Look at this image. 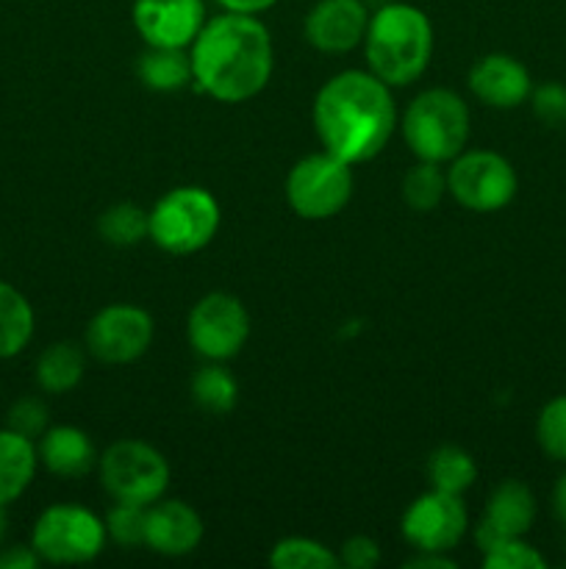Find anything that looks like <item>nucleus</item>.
<instances>
[{
	"mask_svg": "<svg viewBox=\"0 0 566 569\" xmlns=\"http://www.w3.org/2000/svg\"><path fill=\"white\" fill-rule=\"evenodd\" d=\"M322 148L347 164L383 153L397 128L392 87L370 70H344L320 87L311 109Z\"/></svg>",
	"mask_w": 566,
	"mask_h": 569,
	"instance_id": "obj_1",
	"label": "nucleus"
},
{
	"mask_svg": "<svg viewBox=\"0 0 566 569\" xmlns=\"http://www.w3.org/2000/svg\"><path fill=\"white\" fill-rule=\"evenodd\" d=\"M189 59L200 92L220 103H244L270 83L275 48L259 17L222 11L200 28Z\"/></svg>",
	"mask_w": 566,
	"mask_h": 569,
	"instance_id": "obj_2",
	"label": "nucleus"
},
{
	"mask_svg": "<svg viewBox=\"0 0 566 569\" xmlns=\"http://www.w3.org/2000/svg\"><path fill=\"white\" fill-rule=\"evenodd\" d=\"M361 44L370 72L392 89L408 87L431 64L433 26L422 9L392 0L372 11Z\"/></svg>",
	"mask_w": 566,
	"mask_h": 569,
	"instance_id": "obj_3",
	"label": "nucleus"
},
{
	"mask_svg": "<svg viewBox=\"0 0 566 569\" xmlns=\"http://www.w3.org/2000/svg\"><path fill=\"white\" fill-rule=\"evenodd\" d=\"M400 131L416 159L449 164L455 156L464 153L466 139H469V106L453 89H425L405 106Z\"/></svg>",
	"mask_w": 566,
	"mask_h": 569,
	"instance_id": "obj_4",
	"label": "nucleus"
},
{
	"mask_svg": "<svg viewBox=\"0 0 566 569\" xmlns=\"http://www.w3.org/2000/svg\"><path fill=\"white\" fill-rule=\"evenodd\" d=\"M220 220V203L209 189L175 187L150 209V239L164 253H198L216 237Z\"/></svg>",
	"mask_w": 566,
	"mask_h": 569,
	"instance_id": "obj_5",
	"label": "nucleus"
},
{
	"mask_svg": "<svg viewBox=\"0 0 566 569\" xmlns=\"http://www.w3.org/2000/svg\"><path fill=\"white\" fill-rule=\"evenodd\" d=\"M100 487L117 503L150 506L170 487V465L164 453L142 439H117L98 459Z\"/></svg>",
	"mask_w": 566,
	"mask_h": 569,
	"instance_id": "obj_6",
	"label": "nucleus"
},
{
	"mask_svg": "<svg viewBox=\"0 0 566 569\" xmlns=\"http://www.w3.org/2000/svg\"><path fill=\"white\" fill-rule=\"evenodd\" d=\"M31 548L48 565H89L105 548V522L78 503L48 506L33 522Z\"/></svg>",
	"mask_w": 566,
	"mask_h": 569,
	"instance_id": "obj_7",
	"label": "nucleus"
},
{
	"mask_svg": "<svg viewBox=\"0 0 566 569\" xmlns=\"http://www.w3.org/2000/svg\"><path fill=\"white\" fill-rule=\"evenodd\" d=\"M353 164L333 153H311L286 176V200L303 220H331L353 198Z\"/></svg>",
	"mask_w": 566,
	"mask_h": 569,
	"instance_id": "obj_8",
	"label": "nucleus"
},
{
	"mask_svg": "<svg viewBox=\"0 0 566 569\" xmlns=\"http://www.w3.org/2000/svg\"><path fill=\"white\" fill-rule=\"evenodd\" d=\"M514 164L494 150H464L447 167V194L464 209L492 214L516 198Z\"/></svg>",
	"mask_w": 566,
	"mask_h": 569,
	"instance_id": "obj_9",
	"label": "nucleus"
},
{
	"mask_svg": "<svg viewBox=\"0 0 566 569\" xmlns=\"http://www.w3.org/2000/svg\"><path fill=\"white\" fill-rule=\"evenodd\" d=\"M186 339L205 361H231L250 339V315L231 292H209L192 306L186 320Z\"/></svg>",
	"mask_w": 566,
	"mask_h": 569,
	"instance_id": "obj_10",
	"label": "nucleus"
},
{
	"mask_svg": "<svg viewBox=\"0 0 566 569\" xmlns=\"http://www.w3.org/2000/svg\"><path fill=\"white\" fill-rule=\"evenodd\" d=\"M153 317L133 303H111L89 320L87 353L103 365H131L153 345Z\"/></svg>",
	"mask_w": 566,
	"mask_h": 569,
	"instance_id": "obj_11",
	"label": "nucleus"
},
{
	"mask_svg": "<svg viewBox=\"0 0 566 569\" xmlns=\"http://www.w3.org/2000/svg\"><path fill=\"white\" fill-rule=\"evenodd\" d=\"M469 528V515L461 500V495L431 492L411 500L408 509L403 511L400 531L403 539L414 550H433V553H449L461 545Z\"/></svg>",
	"mask_w": 566,
	"mask_h": 569,
	"instance_id": "obj_12",
	"label": "nucleus"
},
{
	"mask_svg": "<svg viewBox=\"0 0 566 569\" xmlns=\"http://www.w3.org/2000/svg\"><path fill=\"white\" fill-rule=\"evenodd\" d=\"M131 20L148 48H192L205 26L203 0H133Z\"/></svg>",
	"mask_w": 566,
	"mask_h": 569,
	"instance_id": "obj_13",
	"label": "nucleus"
},
{
	"mask_svg": "<svg viewBox=\"0 0 566 569\" xmlns=\"http://www.w3.org/2000/svg\"><path fill=\"white\" fill-rule=\"evenodd\" d=\"M536 498L527 483L516 481V478L497 483L488 495L481 522L475 526V542L481 553L494 548L499 539L525 537L536 522Z\"/></svg>",
	"mask_w": 566,
	"mask_h": 569,
	"instance_id": "obj_14",
	"label": "nucleus"
},
{
	"mask_svg": "<svg viewBox=\"0 0 566 569\" xmlns=\"http://www.w3.org/2000/svg\"><path fill=\"white\" fill-rule=\"evenodd\" d=\"M370 14L364 0H316L305 14L303 33L320 53H347L364 42Z\"/></svg>",
	"mask_w": 566,
	"mask_h": 569,
	"instance_id": "obj_15",
	"label": "nucleus"
},
{
	"mask_svg": "<svg viewBox=\"0 0 566 569\" xmlns=\"http://www.w3.org/2000/svg\"><path fill=\"white\" fill-rule=\"evenodd\" d=\"M203 542V520L189 503L175 498H161L148 506V533L144 548L166 559H183Z\"/></svg>",
	"mask_w": 566,
	"mask_h": 569,
	"instance_id": "obj_16",
	"label": "nucleus"
},
{
	"mask_svg": "<svg viewBox=\"0 0 566 569\" xmlns=\"http://www.w3.org/2000/svg\"><path fill=\"white\" fill-rule=\"evenodd\" d=\"M469 89L488 109H516L533 92L527 67L508 53H488L472 64Z\"/></svg>",
	"mask_w": 566,
	"mask_h": 569,
	"instance_id": "obj_17",
	"label": "nucleus"
},
{
	"mask_svg": "<svg viewBox=\"0 0 566 569\" xmlns=\"http://www.w3.org/2000/svg\"><path fill=\"white\" fill-rule=\"evenodd\" d=\"M39 465L59 478H83L98 467V450L87 431L75 426H53L39 437Z\"/></svg>",
	"mask_w": 566,
	"mask_h": 569,
	"instance_id": "obj_18",
	"label": "nucleus"
},
{
	"mask_svg": "<svg viewBox=\"0 0 566 569\" xmlns=\"http://www.w3.org/2000/svg\"><path fill=\"white\" fill-rule=\"evenodd\" d=\"M37 467L39 453L33 439L11 431V428H0V506L3 509L22 498V492L31 487Z\"/></svg>",
	"mask_w": 566,
	"mask_h": 569,
	"instance_id": "obj_19",
	"label": "nucleus"
},
{
	"mask_svg": "<svg viewBox=\"0 0 566 569\" xmlns=\"http://www.w3.org/2000/svg\"><path fill=\"white\" fill-rule=\"evenodd\" d=\"M87 356L75 342H53L39 353L37 383L48 395H67L83 381Z\"/></svg>",
	"mask_w": 566,
	"mask_h": 569,
	"instance_id": "obj_20",
	"label": "nucleus"
},
{
	"mask_svg": "<svg viewBox=\"0 0 566 569\" xmlns=\"http://www.w3.org/2000/svg\"><path fill=\"white\" fill-rule=\"evenodd\" d=\"M137 76L153 92H178L192 83V59L183 48H148L137 61Z\"/></svg>",
	"mask_w": 566,
	"mask_h": 569,
	"instance_id": "obj_21",
	"label": "nucleus"
},
{
	"mask_svg": "<svg viewBox=\"0 0 566 569\" xmlns=\"http://www.w3.org/2000/svg\"><path fill=\"white\" fill-rule=\"evenodd\" d=\"M33 337V309L26 295L0 281V359L22 353Z\"/></svg>",
	"mask_w": 566,
	"mask_h": 569,
	"instance_id": "obj_22",
	"label": "nucleus"
},
{
	"mask_svg": "<svg viewBox=\"0 0 566 569\" xmlns=\"http://www.w3.org/2000/svg\"><path fill=\"white\" fill-rule=\"evenodd\" d=\"M427 481L438 492L464 495L477 481V465L458 445H442L427 456Z\"/></svg>",
	"mask_w": 566,
	"mask_h": 569,
	"instance_id": "obj_23",
	"label": "nucleus"
},
{
	"mask_svg": "<svg viewBox=\"0 0 566 569\" xmlns=\"http://www.w3.org/2000/svg\"><path fill=\"white\" fill-rule=\"evenodd\" d=\"M192 400L209 415H228L239 400V383L222 361H209L192 376Z\"/></svg>",
	"mask_w": 566,
	"mask_h": 569,
	"instance_id": "obj_24",
	"label": "nucleus"
},
{
	"mask_svg": "<svg viewBox=\"0 0 566 569\" xmlns=\"http://www.w3.org/2000/svg\"><path fill=\"white\" fill-rule=\"evenodd\" d=\"M98 233L117 248H133L150 237V211L137 203H114L98 217Z\"/></svg>",
	"mask_w": 566,
	"mask_h": 569,
	"instance_id": "obj_25",
	"label": "nucleus"
},
{
	"mask_svg": "<svg viewBox=\"0 0 566 569\" xmlns=\"http://www.w3.org/2000/svg\"><path fill=\"white\" fill-rule=\"evenodd\" d=\"M403 200L414 211H433L447 194V172L433 161H416L403 176Z\"/></svg>",
	"mask_w": 566,
	"mask_h": 569,
	"instance_id": "obj_26",
	"label": "nucleus"
},
{
	"mask_svg": "<svg viewBox=\"0 0 566 569\" xmlns=\"http://www.w3.org/2000/svg\"><path fill=\"white\" fill-rule=\"evenodd\" d=\"M270 565L275 569H338V556L309 537H286L272 548Z\"/></svg>",
	"mask_w": 566,
	"mask_h": 569,
	"instance_id": "obj_27",
	"label": "nucleus"
},
{
	"mask_svg": "<svg viewBox=\"0 0 566 569\" xmlns=\"http://www.w3.org/2000/svg\"><path fill=\"white\" fill-rule=\"evenodd\" d=\"M144 533H148V506L114 500L105 517V537L120 548H144Z\"/></svg>",
	"mask_w": 566,
	"mask_h": 569,
	"instance_id": "obj_28",
	"label": "nucleus"
},
{
	"mask_svg": "<svg viewBox=\"0 0 566 569\" xmlns=\"http://www.w3.org/2000/svg\"><path fill=\"white\" fill-rule=\"evenodd\" d=\"M536 442L549 459L566 465V395H558L538 411Z\"/></svg>",
	"mask_w": 566,
	"mask_h": 569,
	"instance_id": "obj_29",
	"label": "nucleus"
},
{
	"mask_svg": "<svg viewBox=\"0 0 566 569\" xmlns=\"http://www.w3.org/2000/svg\"><path fill=\"white\" fill-rule=\"evenodd\" d=\"M483 567L486 569H544L547 559L533 548L530 542H525V537H511L499 539L494 548H488L483 553Z\"/></svg>",
	"mask_w": 566,
	"mask_h": 569,
	"instance_id": "obj_30",
	"label": "nucleus"
},
{
	"mask_svg": "<svg viewBox=\"0 0 566 569\" xmlns=\"http://www.w3.org/2000/svg\"><path fill=\"white\" fill-rule=\"evenodd\" d=\"M527 100H530V109L538 122H544L547 128L566 126V87L560 81H547L542 87H533Z\"/></svg>",
	"mask_w": 566,
	"mask_h": 569,
	"instance_id": "obj_31",
	"label": "nucleus"
},
{
	"mask_svg": "<svg viewBox=\"0 0 566 569\" xmlns=\"http://www.w3.org/2000/svg\"><path fill=\"white\" fill-rule=\"evenodd\" d=\"M48 406L39 398H20L9 409V417H6V428L22 433L28 439H39L44 431H48Z\"/></svg>",
	"mask_w": 566,
	"mask_h": 569,
	"instance_id": "obj_32",
	"label": "nucleus"
},
{
	"mask_svg": "<svg viewBox=\"0 0 566 569\" xmlns=\"http://www.w3.org/2000/svg\"><path fill=\"white\" fill-rule=\"evenodd\" d=\"M338 567L372 569L381 565V545L372 537H350L338 548Z\"/></svg>",
	"mask_w": 566,
	"mask_h": 569,
	"instance_id": "obj_33",
	"label": "nucleus"
},
{
	"mask_svg": "<svg viewBox=\"0 0 566 569\" xmlns=\"http://www.w3.org/2000/svg\"><path fill=\"white\" fill-rule=\"evenodd\" d=\"M39 561L42 559L31 545H11L0 553V569H33Z\"/></svg>",
	"mask_w": 566,
	"mask_h": 569,
	"instance_id": "obj_34",
	"label": "nucleus"
},
{
	"mask_svg": "<svg viewBox=\"0 0 566 569\" xmlns=\"http://www.w3.org/2000/svg\"><path fill=\"white\" fill-rule=\"evenodd\" d=\"M405 567H408V569H422V567H427V569H453L455 561L449 559L447 553H433V550H416V556H414V559L405 561Z\"/></svg>",
	"mask_w": 566,
	"mask_h": 569,
	"instance_id": "obj_35",
	"label": "nucleus"
},
{
	"mask_svg": "<svg viewBox=\"0 0 566 569\" xmlns=\"http://www.w3.org/2000/svg\"><path fill=\"white\" fill-rule=\"evenodd\" d=\"M222 6V11H236V14H253L259 17L261 11L272 9L277 0H216Z\"/></svg>",
	"mask_w": 566,
	"mask_h": 569,
	"instance_id": "obj_36",
	"label": "nucleus"
},
{
	"mask_svg": "<svg viewBox=\"0 0 566 569\" xmlns=\"http://www.w3.org/2000/svg\"><path fill=\"white\" fill-rule=\"evenodd\" d=\"M553 515L560 526H566V472H560L553 487Z\"/></svg>",
	"mask_w": 566,
	"mask_h": 569,
	"instance_id": "obj_37",
	"label": "nucleus"
},
{
	"mask_svg": "<svg viewBox=\"0 0 566 569\" xmlns=\"http://www.w3.org/2000/svg\"><path fill=\"white\" fill-rule=\"evenodd\" d=\"M386 3H392V0H364V6L370 11H375V9H381V6H386Z\"/></svg>",
	"mask_w": 566,
	"mask_h": 569,
	"instance_id": "obj_38",
	"label": "nucleus"
},
{
	"mask_svg": "<svg viewBox=\"0 0 566 569\" xmlns=\"http://www.w3.org/2000/svg\"><path fill=\"white\" fill-rule=\"evenodd\" d=\"M3 537H6V509L0 506V545H3Z\"/></svg>",
	"mask_w": 566,
	"mask_h": 569,
	"instance_id": "obj_39",
	"label": "nucleus"
}]
</instances>
